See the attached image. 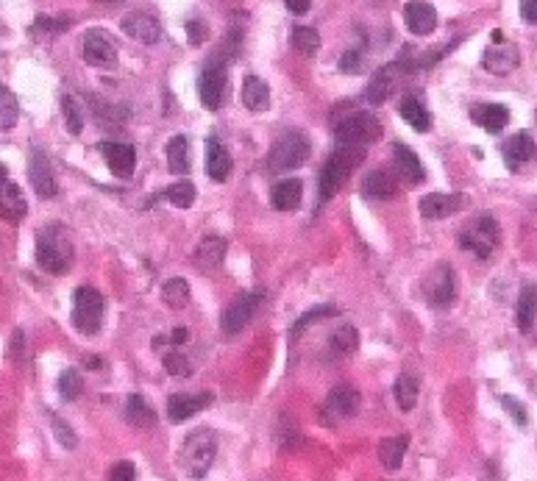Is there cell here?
I'll use <instances>...</instances> for the list:
<instances>
[{
    "label": "cell",
    "mask_w": 537,
    "mask_h": 481,
    "mask_svg": "<svg viewBox=\"0 0 537 481\" xmlns=\"http://www.w3.org/2000/svg\"><path fill=\"white\" fill-rule=\"evenodd\" d=\"M73 256H75V248L65 225L53 223L36 234V264H40L45 273H53V276L67 273L73 267Z\"/></svg>",
    "instance_id": "6da1fadb"
},
{
    "label": "cell",
    "mask_w": 537,
    "mask_h": 481,
    "mask_svg": "<svg viewBox=\"0 0 537 481\" xmlns=\"http://www.w3.org/2000/svg\"><path fill=\"white\" fill-rule=\"evenodd\" d=\"M365 159V150L359 148H351V145H337L334 153L329 159H326V164L320 167V176H318V201L326 203L332 201L340 187L349 181V176L357 170V164Z\"/></svg>",
    "instance_id": "7a4b0ae2"
},
{
    "label": "cell",
    "mask_w": 537,
    "mask_h": 481,
    "mask_svg": "<svg viewBox=\"0 0 537 481\" xmlns=\"http://www.w3.org/2000/svg\"><path fill=\"white\" fill-rule=\"evenodd\" d=\"M198 95H201V106L209 111H218L226 103L228 95V53L218 50V56H212L198 79Z\"/></svg>",
    "instance_id": "3957f363"
},
{
    "label": "cell",
    "mask_w": 537,
    "mask_h": 481,
    "mask_svg": "<svg viewBox=\"0 0 537 481\" xmlns=\"http://www.w3.org/2000/svg\"><path fill=\"white\" fill-rule=\"evenodd\" d=\"M310 153H312L310 137H306V134L298 131V128H290L273 142L271 153H267V167H271L273 172L295 170V167H301L306 159H310Z\"/></svg>",
    "instance_id": "277c9868"
},
{
    "label": "cell",
    "mask_w": 537,
    "mask_h": 481,
    "mask_svg": "<svg viewBox=\"0 0 537 481\" xmlns=\"http://www.w3.org/2000/svg\"><path fill=\"white\" fill-rule=\"evenodd\" d=\"M381 137V123L371 111H354L334 126L337 145H351L359 150H368Z\"/></svg>",
    "instance_id": "5b68a950"
},
{
    "label": "cell",
    "mask_w": 537,
    "mask_h": 481,
    "mask_svg": "<svg viewBox=\"0 0 537 481\" xmlns=\"http://www.w3.org/2000/svg\"><path fill=\"white\" fill-rule=\"evenodd\" d=\"M104 309H106L104 295L95 290V286H79V290L73 293V325L81 334L92 337L101 332Z\"/></svg>",
    "instance_id": "8992f818"
},
{
    "label": "cell",
    "mask_w": 537,
    "mask_h": 481,
    "mask_svg": "<svg viewBox=\"0 0 537 481\" xmlns=\"http://www.w3.org/2000/svg\"><path fill=\"white\" fill-rule=\"evenodd\" d=\"M215 456H218V437L209 429H198L187 437L181 462L193 478H203L209 473V468H212Z\"/></svg>",
    "instance_id": "52a82bcc"
},
{
    "label": "cell",
    "mask_w": 537,
    "mask_h": 481,
    "mask_svg": "<svg viewBox=\"0 0 537 481\" xmlns=\"http://www.w3.org/2000/svg\"><path fill=\"white\" fill-rule=\"evenodd\" d=\"M498 245V223L490 215H482L459 231V248L479 259H490Z\"/></svg>",
    "instance_id": "ba28073f"
},
{
    "label": "cell",
    "mask_w": 537,
    "mask_h": 481,
    "mask_svg": "<svg viewBox=\"0 0 537 481\" xmlns=\"http://www.w3.org/2000/svg\"><path fill=\"white\" fill-rule=\"evenodd\" d=\"M404 75H410V67H407L404 62H401V59L393 62V65L379 67V70L371 75L368 89H365L368 103L381 106L387 98H393V95L398 92V87H401V81H404Z\"/></svg>",
    "instance_id": "9c48e42d"
},
{
    "label": "cell",
    "mask_w": 537,
    "mask_h": 481,
    "mask_svg": "<svg viewBox=\"0 0 537 481\" xmlns=\"http://www.w3.org/2000/svg\"><path fill=\"white\" fill-rule=\"evenodd\" d=\"M262 298H265V293H262V290H254V293H240L232 303H228L226 312H223V317H220L223 334H226V337L240 334L245 325L251 323V317H254V312L259 309Z\"/></svg>",
    "instance_id": "30bf717a"
},
{
    "label": "cell",
    "mask_w": 537,
    "mask_h": 481,
    "mask_svg": "<svg viewBox=\"0 0 537 481\" xmlns=\"http://www.w3.org/2000/svg\"><path fill=\"white\" fill-rule=\"evenodd\" d=\"M362 407V395L354 384H334L332 393L326 395V403L320 409V417L326 423H334V420H349L359 412Z\"/></svg>",
    "instance_id": "8fae6325"
},
{
    "label": "cell",
    "mask_w": 537,
    "mask_h": 481,
    "mask_svg": "<svg viewBox=\"0 0 537 481\" xmlns=\"http://www.w3.org/2000/svg\"><path fill=\"white\" fill-rule=\"evenodd\" d=\"M81 50H84V62L92 67H111L118 62V45H114V40L104 28L87 31Z\"/></svg>",
    "instance_id": "7c38bea8"
},
{
    "label": "cell",
    "mask_w": 537,
    "mask_h": 481,
    "mask_svg": "<svg viewBox=\"0 0 537 481\" xmlns=\"http://www.w3.org/2000/svg\"><path fill=\"white\" fill-rule=\"evenodd\" d=\"M424 293H426V301L434 306V309H446V306H451V301L456 295V284H454V271L449 264L434 267L426 279V284H424Z\"/></svg>",
    "instance_id": "4fadbf2b"
},
{
    "label": "cell",
    "mask_w": 537,
    "mask_h": 481,
    "mask_svg": "<svg viewBox=\"0 0 537 481\" xmlns=\"http://www.w3.org/2000/svg\"><path fill=\"white\" fill-rule=\"evenodd\" d=\"M28 179H31V187L40 198H53L59 187H56V179H53V167H50V159L42 148H34L31 150V162H28Z\"/></svg>",
    "instance_id": "5bb4252c"
},
{
    "label": "cell",
    "mask_w": 537,
    "mask_h": 481,
    "mask_svg": "<svg viewBox=\"0 0 537 481\" xmlns=\"http://www.w3.org/2000/svg\"><path fill=\"white\" fill-rule=\"evenodd\" d=\"M101 153L118 179H131L137 170V150L128 142H101Z\"/></svg>",
    "instance_id": "9a60e30c"
},
{
    "label": "cell",
    "mask_w": 537,
    "mask_h": 481,
    "mask_svg": "<svg viewBox=\"0 0 537 481\" xmlns=\"http://www.w3.org/2000/svg\"><path fill=\"white\" fill-rule=\"evenodd\" d=\"M120 28L131 36V40H137L142 45H157L162 40V26L157 17L150 14H142V11H134V14H126Z\"/></svg>",
    "instance_id": "2e32d148"
},
{
    "label": "cell",
    "mask_w": 537,
    "mask_h": 481,
    "mask_svg": "<svg viewBox=\"0 0 537 481\" xmlns=\"http://www.w3.org/2000/svg\"><path fill=\"white\" fill-rule=\"evenodd\" d=\"M468 206V198L465 195H443V192H432V195H424L420 198V215L426 220H443V218H451L456 215L459 209Z\"/></svg>",
    "instance_id": "e0dca14e"
},
{
    "label": "cell",
    "mask_w": 537,
    "mask_h": 481,
    "mask_svg": "<svg viewBox=\"0 0 537 481\" xmlns=\"http://www.w3.org/2000/svg\"><path fill=\"white\" fill-rule=\"evenodd\" d=\"M404 23L415 36H426L437 28V11L426 0H410L404 6Z\"/></svg>",
    "instance_id": "ac0fdd59"
},
{
    "label": "cell",
    "mask_w": 537,
    "mask_h": 481,
    "mask_svg": "<svg viewBox=\"0 0 537 481\" xmlns=\"http://www.w3.org/2000/svg\"><path fill=\"white\" fill-rule=\"evenodd\" d=\"M393 162H395L398 176L407 184H424L426 181V170H424V164H420L418 153L412 148H407L404 142L393 145Z\"/></svg>",
    "instance_id": "d6986e66"
},
{
    "label": "cell",
    "mask_w": 537,
    "mask_h": 481,
    "mask_svg": "<svg viewBox=\"0 0 537 481\" xmlns=\"http://www.w3.org/2000/svg\"><path fill=\"white\" fill-rule=\"evenodd\" d=\"M518 65H521V53L510 42H498V48H487L482 67L493 75H510Z\"/></svg>",
    "instance_id": "ffe728a7"
},
{
    "label": "cell",
    "mask_w": 537,
    "mask_h": 481,
    "mask_svg": "<svg viewBox=\"0 0 537 481\" xmlns=\"http://www.w3.org/2000/svg\"><path fill=\"white\" fill-rule=\"evenodd\" d=\"M212 393H201V395H173L167 401V417L173 423H184L189 417H196L201 409H206L212 403Z\"/></svg>",
    "instance_id": "44dd1931"
},
{
    "label": "cell",
    "mask_w": 537,
    "mask_h": 481,
    "mask_svg": "<svg viewBox=\"0 0 537 481\" xmlns=\"http://www.w3.org/2000/svg\"><path fill=\"white\" fill-rule=\"evenodd\" d=\"M502 157H504V164L510 170H518L521 164H526L532 157H534V140L532 134L526 131H518L512 137L502 145Z\"/></svg>",
    "instance_id": "7402d4cb"
},
{
    "label": "cell",
    "mask_w": 537,
    "mask_h": 481,
    "mask_svg": "<svg viewBox=\"0 0 537 481\" xmlns=\"http://www.w3.org/2000/svg\"><path fill=\"white\" fill-rule=\"evenodd\" d=\"M228 172H232V153L226 150V145L218 137L206 140V176L212 181H226Z\"/></svg>",
    "instance_id": "603a6c76"
},
{
    "label": "cell",
    "mask_w": 537,
    "mask_h": 481,
    "mask_svg": "<svg viewBox=\"0 0 537 481\" xmlns=\"http://www.w3.org/2000/svg\"><path fill=\"white\" fill-rule=\"evenodd\" d=\"M398 192V179L393 176L390 170L379 167V170H371L365 181H362V195L365 198H373V201H385V198H393Z\"/></svg>",
    "instance_id": "cb8c5ba5"
},
{
    "label": "cell",
    "mask_w": 537,
    "mask_h": 481,
    "mask_svg": "<svg viewBox=\"0 0 537 481\" xmlns=\"http://www.w3.org/2000/svg\"><path fill=\"white\" fill-rule=\"evenodd\" d=\"M471 120L476 126H482L487 134H498V131H504L510 123V109L502 103H476L471 109Z\"/></svg>",
    "instance_id": "d4e9b609"
},
{
    "label": "cell",
    "mask_w": 537,
    "mask_h": 481,
    "mask_svg": "<svg viewBox=\"0 0 537 481\" xmlns=\"http://www.w3.org/2000/svg\"><path fill=\"white\" fill-rule=\"evenodd\" d=\"M301 198H303V184L298 179H284L271 189V206L279 209V211L298 209Z\"/></svg>",
    "instance_id": "484cf974"
},
{
    "label": "cell",
    "mask_w": 537,
    "mask_h": 481,
    "mask_svg": "<svg viewBox=\"0 0 537 481\" xmlns=\"http://www.w3.org/2000/svg\"><path fill=\"white\" fill-rule=\"evenodd\" d=\"M242 103L248 111H267L271 109V87H267L259 75H248L242 84Z\"/></svg>",
    "instance_id": "4316f807"
},
{
    "label": "cell",
    "mask_w": 537,
    "mask_h": 481,
    "mask_svg": "<svg viewBox=\"0 0 537 481\" xmlns=\"http://www.w3.org/2000/svg\"><path fill=\"white\" fill-rule=\"evenodd\" d=\"M398 114H401V118H404V123H407L410 128H415L418 134H426V131L432 128V114H429V109L420 103L418 98H412V95H407V98L398 103Z\"/></svg>",
    "instance_id": "83f0119b"
},
{
    "label": "cell",
    "mask_w": 537,
    "mask_h": 481,
    "mask_svg": "<svg viewBox=\"0 0 537 481\" xmlns=\"http://www.w3.org/2000/svg\"><path fill=\"white\" fill-rule=\"evenodd\" d=\"M126 420L134 429H153L157 426V412H153L150 403L142 395H128L126 401Z\"/></svg>",
    "instance_id": "f1b7e54d"
},
{
    "label": "cell",
    "mask_w": 537,
    "mask_h": 481,
    "mask_svg": "<svg viewBox=\"0 0 537 481\" xmlns=\"http://www.w3.org/2000/svg\"><path fill=\"white\" fill-rule=\"evenodd\" d=\"M223 259H226V242L220 237L201 240V245L196 248V256H193V262L201 267V271H212V267L223 264Z\"/></svg>",
    "instance_id": "f546056e"
},
{
    "label": "cell",
    "mask_w": 537,
    "mask_h": 481,
    "mask_svg": "<svg viewBox=\"0 0 537 481\" xmlns=\"http://www.w3.org/2000/svg\"><path fill=\"white\" fill-rule=\"evenodd\" d=\"M407 446H410V434L381 439V446H379V459H381V465H385L387 470H398V468H401V462H404Z\"/></svg>",
    "instance_id": "4dcf8cb0"
},
{
    "label": "cell",
    "mask_w": 537,
    "mask_h": 481,
    "mask_svg": "<svg viewBox=\"0 0 537 481\" xmlns=\"http://www.w3.org/2000/svg\"><path fill=\"white\" fill-rule=\"evenodd\" d=\"M534 315H537V286H526V290H521L518 309H515V323H518V329H521L524 334L532 332Z\"/></svg>",
    "instance_id": "1f68e13d"
},
{
    "label": "cell",
    "mask_w": 537,
    "mask_h": 481,
    "mask_svg": "<svg viewBox=\"0 0 537 481\" xmlns=\"http://www.w3.org/2000/svg\"><path fill=\"white\" fill-rule=\"evenodd\" d=\"M167 164H170V172H189V140L184 134H176L170 142H167Z\"/></svg>",
    "instance_id": "d6a6232c"
},
{
    "label": "cell",
    "mask_w": 537,
    "mask_h": 481,
    "mask_svg": "<svg viewBox=\"0 0 537 481\" xmlns=\"http://www.w3.org/2000/svg\"><path fill=\"white\" fill-rule=\"evenodd\" d=\"M357 348H359V334H357L354 325H345V323H342L337 332H332V337H329V351H332L334 356H351Z\"/></svg>",
    "instance_id": "836d02e7"
},
{
    "label": "cell",
    "mask_w": 537,
    "mask_h": 481,
    "mask_svg": "<svg viewBox=\"0 0 537 481\" xmlns=\"http://www.w3.org/2000/svg\"><path fill=\"white\" fill-rule=\"evenodd\" d=\"M4 218L9 223H17L26 218V201L20 195V189H17V184L6 181L4 179Z\"/></svg>",
    "instance_id": "e575fe53"
},
{
    "label": "cell",
    "mask_w": 537,
    "mask_h": 481,
    "mask_svg": "<svg viewBox=\"0 0 537 481\" xmlns=\"http://www.w3.org/2000/svg\"><path fill=\"white\" fill-rule=\"evenodd\" d=\"M393 395H395V403L404 412L415 409V403H418V378L410 376V373L398 376L395 378V387H393Z\"/></svg>",
    "instance_id": "d590c367"
},
{
    "label": "cell",
    "mask_w": 537,
    "mask_h": 481,
    "mask_svg": "<svg viewBox=\"0 0 537 481\" xmlns=\"http://www.w3.org/2000/svg\"><path fill=\"white\" fill-rule=\"evenodd\" d=\"M162 301L170 306V309H184V306L189 303V284L184 279H170L165 281L162 286Z\"/></svg>",
    "instance_id": "8d00e7d4"
},
{
    "label": "cell",
    "mask_w": 537,
    "mask_h": 481,
    "mask_svg": "<svg viewBox=\"0 0 537 481\" xmlns=\"http://www.w3.org/2000/svg\"><path fill=\"white\" fill-rule=\"evenodd\" d=\"M290 45L303 53V56H315L320 50V34L315 28H306V26H295L290 34Z\"/></svg>",
    "instance_id": "74e56055"
},
{
    "label": "cell",
    "mask_w": 537,
    "mask_h": 481,
    "mask_svg": "<svg viewBox=\"0 0 537 481\" xmlns=\"http://www.w3.org/2000/svg\"><path fill=\"white\" fill-rule=\"evenodd\" d=\"M162 198H167L173 206L187 209V206H193V201H196V184L193 181H176V184L162 192Z\"/></svg>",
    "instance_id": "f35d334b"
},
{
    "label": "cell",
    "mask_w": 537,
    "mask_h": 481,
    "mask_svg": "<svg viewBox=\"0 0 537 481\" xmlns=\"http://www.w3.org/2000/svg\"><path fill=\"white\" fill-rule=\"evenodd\" d=\"M17 118H20V106H17L14 92H9V87H0V128H14Z\"/></svg>",
    "instance_id": "ab89813d"
},
{
    "label": "cell",
    "mask_w": 537,
    "mask_h": 481,
    "mask_svg": "<svg viewBox=\"0 0 537 481\" xmlns=\"http://www.w3.org/2000/svg\"><path fill=\"white\" fill-rule=\"evenodd\" d=\"M337 315H340V309H337V306H332V303H326V306H315V309H310L306 315H301V317H298V323L293 325V337L303 334L306 329H310L312 323H318V320H323V317H337Z\"/></svg>",
    "instance_id": "60d3db41"
},
{
    "label": "cell",
    "mask_w": 537,
    "mask_h": 481,
    "mask_svg": "<svg viewBox=\"0 0 537 481\" xmlns=\"http://www.w3.org/2000/svg\"><path fill=\"white\" fill-rule=\"evenodd\" d=\"M81 393H84V378H81V373L75 370V368H67V370L59 376V395H62L65 401H75V398H81Z\"/></svg>",
    "instance_id": "b9f144b4"
},
{
    "label": "cell",
    "mask_w": 537,
    "mask_h": 481,
    "mask_svg": "<svg viewBox=\"0 0 537 481\" xmlns=\"http://www.w3.org/2000/svg\"><path fill=\"white\" fill-rule=\"evenodd\" d=\"M62 111H65V123H67V131L73 137H79L84 131V118H81V109L75 106L73 95H62Z\"/></svg>",
    "instance_id": "7bdbcfd3"
},
{
    "label": "cell",
    "mask_w": 537,
    "mask_h": 481,
    "mask_svg": "<svg viewBox=\"0 0 537 481\" xmlns=\"http://www.w3.org/2000/svg\"><path fill=\"white\" fill-rule=\"evenodd\" d=\"M70 28V20H65V17H36V23H34V34H48V36H59L62 31H67Z\"/></svg>",
    "instance_id": "ee69618b"
},
{
    "label": "cell",
    "mask_w": 537,
    "mask_h": 481,
    "mask_svg": "<svg viewBox=\"0 0 537 481\" xmlns=\"http://www.w3.org/2000/svg\"><path fill=\"white\" fill-rule=\"evenodd\" d=\"M48 420H50V426H53V434H56V439L62 442L65 448H75V434H73V429L67 426V423L59 417V415H53V412H48Z\"/></svg>",
    "instance_id": "f6af8a7d"
},
{
    "label": "cell",
    "mask_w": 537,
    "mask_h": 481,
    "mask_svg": "<svg viewBox=\"0 0 537 481\" xmlns=\"http://www.w3.org/2000/svg\"><path fill=\"white\" fill-rule=\"evenodd\" d=\"M165 370H167L170 376H189V373H193L187 356H181V354H167V356H165Z\"/></svg>",
    "instance_id": "bcb514c9"
},
{
    "label": "cell",
    "mask_w": 537,
    "mask_h": 481,
    "mask_svg": "<svg viewBox=\"0 0 537 481\" xmlns=\"http://www.w3.org/2000/svg\"><path fill=\"white\" fill-rule=\"evenodd\" d=\"M502 407H507V412L512 415L515 423H521V426H526L529 415H526V407H524L521 401H515L512 395H502Z\"/></svg>",
    "instance_id": "7dc6e473"
},
{
    "label": "cell",
    "mask_w": 537,
    "mask_h": 481,
    "mask_svg": "<svg viewBox=\"0 0 537 481\" xmlns=\"http://www.w3.org/2000/svg\"><path fill=\"white\" fill-rule=\"evenodd\" d=\"M106 478L109 481H134L137 478V468H134L131 462H118V465H111Z\"/></svg>",
    "instance_id": "c3c4849f"
},
{
    "label": "cell",
    "mask_w": 537,
    "mask_h": 481,
    "mask_svg": "<svg viewBox=\"0 0 537 481\" xmlns=\"http://www.w3.org/2000/svg\"><path fill=\"white\" fill-rule=\"evenodd\" d=\"M187 40L193 42V45H201L206 40V28H203L201 20H189L187 23Z\"/></svg>",
    "instance_id": "681fc988"
},
{
    "label": "cell",
    "mask_w": 537,
    "mask_h": 481,
    "mask_svg": "<svg viewBox=\"0 0 537 481\" xmlns=\"http://www.w3.org/2000/svg\"><path fill=\"white\" fill-rule=\"evenodd\" d=\"M359 59H362V53H359V50H349V53H342V59H340V70H342V73H357V70H359Z\"/></svg>",
    "instance_id": "f907efd6"
},
{
    "label": "cell",
    "mask_w": 537,
    "mask_h": 481,
    "mask_svg": "<svg viewBox=\"0 0 537 481\" xmlns=\"http://www.w3.org/2000/svg\"><path fill=\"white\" fill-rule=\"evenodd\" d=\"M521 17L526 23H537V0H521Z\"/></svg>",
    "instance_id": "816d5d0a"
},
{
    "label": "cell",
    "mask_w": 537,
    "mask_h": 481,
    "mask_svg": "<svg viewBox=\"0 0 537 481\" xmlns=\"http://www.w3.org/2000/svg\"><path fill=\"white\" fill-rule=\"evenodd\" d=\"M284 4H287V9H290L293 14H306V11H310L312 0H284Z\"/></svg>",
    "instance_id": "f5cc1de1"
},
{
    "label": "cell",
    "mask_w": 537,
    "mask_h": 481,
    "mask_svg": "<svg viewBox=\"0 0 537 481\" xmlns=\"http://www.w3.org/2000/svg\"><path fill=\"white\" fill-rule=\"evenodd\" d=\"M184 342H189V332L187 329H176L170 334V345H184Z\"/></svg>",
    "instance_id": "db71d44e"
},
{
    "label": "cell",
    "mask_w": 537,
    "mask_h": 481,
    "mask_svg": "<svg viewBox=\"0 0 537 481\" xmlns=\"http://www.w3.org/2000/svg\"><path fill=\"white\" fill-rule=\"evenodd\" d=\"M98 4H120V0H98Z\"/></svg>",
    "instance_id": "11a10c76"
}]
</instances>
